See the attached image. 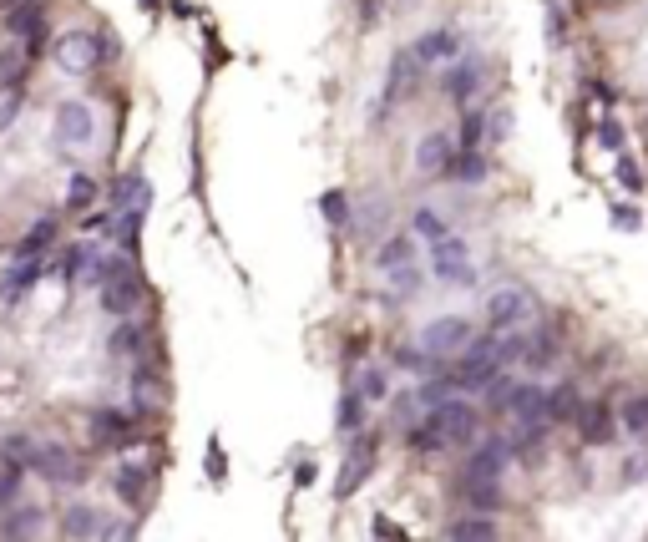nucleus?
I'll use <instances>...</instances> for the list:
<instances>
[{
    "mask_svg": "<svg viewBox=\"0 0 648 542\" xmlns=\"http://www.w3.org/2000/svg\"><path fill=\"white\" fill-rule=\"evenodd\" d=\"M532 315H537V304H532V294H527L522 284H502V289L486 294V325H492L497 335L522 330Z\"/></svg>",
    "mask_w": 648,
    "mask_h": 542,
    "instance_id": "nucleus-4",
    "label": "nucleus"
},
{
    "mask_svg": "<svg viewBox=\"0 0 648 542\" xmlns=\"http://www.w3.org/2000/svg\"><path fill=\"white\" fill-rule=\"evenodd\" d=\"M0 6H6V11H11V6H16V0H0Z\"/></svg>",
    "mask_w": 648,
    "mask_h": 542,
    "instance_id": "nucleus-45",
    "label": "nucleus"
},
{
    "mask_svg": "<svg viewBox=\"0 0 648 542\" xmlns=\"http://www.w3.org/2000/svg\"><path fill=\"white\" fill-rule=\"evenodd\" d=\"M400 259H416V239L400 234V239H390V244L380 249V269H385V264H400Z\"/></svg>",
    "mask_w": 648,
    "mask_h": 542,
    "instance_id": "nucleus-35",
    "label": "nucleus"
},
{
    "mask_svg": "<svg viewBox=\"0 0 648 542\" xmlns=\"http://www.w3.org/2000/svg\"><path fill=\"white\" fill-rule=\"evenodd\" d=\"M61 537H102V512L97 507H87V502H81V507H66V517H61Z\"/></svg>",
    "mask_w": 648,
    "mask_h": 542,
    "instance_id": "nucleus-17",
    "label": "nucleus"
},
{
    "mask_svg": "<svg viewBox=\"0 0 648 542\" xmlns=\"http://www.w3.org/2000/svg\"><path fill=\"white\" fill-rule=\"evenodd\" d=\"M623 426H628L633 436H648V396H638V401L623 406Z\"/></svg>",
    "mask_w": 648,
    "mask_h": 542,
    "instance_id": "nucleus-33",
    "label": "nucleus"
},
{
    "mask_svg": "<svg viewBox=\"0 0 648 542\" xmlns=\"http://www.w3.org/2000/svg\"><path fill=\"white\" fill-rule=\"evenodd\" d=\"M416 66H421V61H416V56H405V51H400V56L390 61V82H385V107H390V102H395L400 92H411V82H416Z\"/></svg>",
    "mask_w": 648,
    "mask_h": 542,
    "instance_id": "nucleus-21",
    "label": "nucleus"
},
{
    "mask_svg": "<svg viewBox=\"0 0 648 542\" xmlns=\"http://www.w3.org/2000/svg\"><path fill=\"white\" fill-rule=\"evenodd\" d=\"M385 274H390V289H395V294H416V289H421V269H416L411 259L385 264Z\"/></svg>",
    "mask_w": 648,
    "mask_h": 542,
    "instance_id": "nucleus-27",
    "label": "nucleus"
},
{
    "mask_svg": "<svg viewBox=\"0 0 648 542\" xmlns=\"http://www.w3.org/2000/svg\"><path fill=\"white\" fill-rule=\"evenodd\" d=\"M446 537H451V542H492V537H497V527H492V517H486V512H471V517L451 522V527H446Z\"/></svg>",
    "mask_w": 648,
    "mask_h": 542,
    "instance_id": "nucleus-19",
    "label": "nucleus"
},
{
    "mask_svg": "<svg viewBox=\"0 0 648 542\" xmlns=\"http://www.w3.org/2000/svg\"><path fill=\"white\" fill-rule=\"evenodd\" d=\"M360 421V396H345V411H340V426H355Z\"/></svg>",
    "mask_w": 648,
    "mask_h": 542,
    "instance_id": "nucleus-42",
    "label": "nucleus"
},
{
    "mask_svg": "<svg viewBox=\"0 0 648 542\" xmlns=\"http://www.w3.org/2000/svg\"><path fill=\"white\" fill-rule=\"evenodd\" d=\"M107 51H112V46H107L97 31H81V26H76V31H61V36H56V51H51V56H56V66H61L66 76H87Z\"/></svg>",
    "mask_w": 648,
    "mask_h": 542,
    "instance_id": "nucleus-3",
    "label": "nucleus"
},
{
    "mask_svg": "<svg viewBox=\"0 0 648 542\" xmlns=\"http://www.w3.org/2000/svg\"><path fill=\"white\" fill-rule=\"evenodd\" d=\"M421 66H441V61H456L461 56V36L456 31H426L421 41H416V51H411Z\"/></svg>",
    "mask_w": 648,
    "mask_h": 542,
    "instance_id": "nucleus-13",
    "label": "nucleus"
},
{
    "mask_svg": "<svg viewBox=\"0 0 648 542\" xmlns=\"http://www.w3.org/2000/svg\"><path fill=\"white\" fill-rule=\"evenodd\" d=\"M431 269H436V279H441V284H476L471 254H466V244H461V239H451V234L431 244Z\"/></svg>",
    "mask_w": 648,
    "mask_h": 542,
    "instance_id": "nucleus-8",
    "label": "nucleus"
},
{
    "mask_svg": "<svg viewBox=\"0 0 648 542\" xmlns=\"http://www.w3.org/2000/svg\"><path fill=\"white\" fill-rule=\"evenodd\" d=\"M360 401H385V375H380V370H365V380H360Z\"/></svg>",
    "mask_w": 648,
    "mask_h": 542,
    "instance_id": "nucleus-37",
    "label": "nucleus"
},
{
    "mask_svg": "<svg viewBox=\"0 0 648 542\" xmlns=\"http://www.w3.org/2000/svg\"><path fill=\"white\" fill-rule=\"evenodd\" d=\"M512 132V112L502 107V112H492V137H507Z\"/></svg>",
    "mask_w": 648,
    "mask_h": 542,
    "instance_id": "nucleus-41",
    "label": "nucleus"
},
{
    "mask_svg": "<svg viewBox=\"0 0 648 542\" xmlns=\"http://www.w3.org/2000/svg\"><path fill=\"white\" fill-rule=\"evenodd\" d=\"M36 532H41V512H31V507H21L0 522V537H36Z\"/></svg>",
    "mask_w": 648,
    "mask_h": 542,
    "instance_id": "nucleus-25",
    "label": "nucleus"
},
{
    "mask_svg": "<svg viewBox=\"0 0 648 542\" xmlns=\"http://www.w3.org/2000/svg\"><path fill=\"white\" fill-rule=\"evenodd\" d=\"M147 487H152V472H147V467H132V461H127V467H117V477H112V492H117L127 507H142V502H147Z\"/></svg>",
    "mask_w": 648,
    "mask_h": 542,
    "instance_id": "nucleus-15",
    "label": "nucleus"
},
{
    "mask_svg": "<svg viewBox=\"0 0 648 542\" xmlns=\"http://www.w3.org/2000/svg\"><path fill=\"white\" fill-rule=\"evenodd\" d=\"M451 163H456V142L446 132H426L416 142V173L421 178H441V173H451Z\"/></svg>",
    "mask_w": 648,
    "mask_h": 542,
    "instance_id": "nucleus-9",
    "label": "nucleus"
},
{
    "mask_svg": "<svg viewBox=\"0 0 648 542\" xmlns=\"http://www.w3.org/2000/svg\"><path fill=\"white\" fill-rule=\"evenodd\" d=\"M102 304L112 309V315L122 320V315H132L137 309V299H142V279H137V269L122 259V254H107V274H102Z\"/></svg>",
    "mask_w": 648,
    "mask_h": 542,
    "instance_id": "nucleus-5",
    "label": "nucleus"
},
{
    "mask_svg": "<svg viewBox=\"0 0 648 542\" xmlns=\"http://www.w3.org/2000/svg\"><path fill=\"white\" fill-rule=\"evenodd\" d=\"M481 127H486V122H481V112H471V117H466V127H461V137L476 147V142H481Z\"/></svg>",
    "mask_w": 648,
    "mask_h": 542,
    "instance_id": "nucleus-40",
    "label": "nucleus"
},
{
    "mask_svg": "<svg viewBox=\"0 0 648 542\" xmlns=\"http://www.w3.org/2000/svg\"><path fill=\"white\" fill-rule=\"evenodd\" d=\"M31 472H41V482H56V487H71L76 482V456L56 441L36 446V461H31Z\"/></svg>",
    "mask_w": 648,
    "mask_h": 542,
    "instance_id": "nucleus-11",
    "label": "nucleus"
},
{
    "mask_svg": "<svg viewBox=\"0 0 648 542\" xmlns=\"http://www.w3.org/2000/svg\"><path fill=\"white\" fill-rule=\"evenodd\" d=\"M51 137H56L61 152H81V147H92V137H97V117H92V107H87V102H61V107H56V122H51Z\"/></svg>",
    "mask_w": 648,
    "mask_h": 542,
    "instance_id": "nucleus-6",
    "label": "nucleus"
},
{
    "mask_svg": "<svg viewBox=\"0 0 648 542\" xmlns=\"http://www.w3.org/2000/svg\"><path fill=\"white\" fill-rule=\"evenodd\" d=\"M0 456H6L11 467H21V472H26L31 461H36V446H31V436H11L6 446H0Z\"/></svg>",
    "mask_w": 648,
    "mask_h": 542,
    "instance_id": "nucleus-31",
    "label": "nucleus"
},
{
    "mask_svg": "<svg viewBox=\"0 0 648 542\" xmlns=\"http://www.w3.org/2000/svg\"><path fill=\"white\" fill-rule=\"evenodd\" d=\"M92 431H97V441H112V436L127 431V416L122 411H102V416H92Z\"/></svg>",
    "mask_w": 648,
    "mask_h": 542,
    "instance_id": "nucleus-32",
    "label": "nucleus"
},
{
    "mask_svg": "<svg viewBox=\"0 0 648 542\" xmlns=\"http://www.w3.org/2000/svg\"><path fill=\"white\" fill-rule=\"evenodd\" d=\"M132 401H137V411H157V406H162V385L152 380V370H137V380H132Z\"/></svg>",
    "mask_w": 648,
    "mask_h": 542,
    "instance_id": "nucleus-24",
    "label": "nucleus"
},
{
    "mask_svg": "<svg viewBox=\"0 0 648 542\" xmlns=\"http://www.w3.org/2000/svg\"><path fill=\"white\" fill-rule=\"evenodd\" d=\"M471 340H476V335H471V320H461V315H441V320H431V325L421 330V350H426L431 360H451V355H461Z\"/></svg>",
    "mask_w": 648,
    "mask_h": 542,
    "instance_id": "nucleus-7",
    "label": "nucleus"
},
{
    "mask_svg": "<svg viewBox=\"0 0 648 542\" xmlns=\"http://www.w3.org/2000/svg\"><path fill=\"white\" fill-rule=\"evenodd\" d=\"M102 274H107V254H102L97 244H81L76 259H71V279H76V284H87V289H97Z\"/></svg>",
    "mask_w": 648,
    "mask_h": 542,
    "instance_id": "nucleus-16",
    "label": "nucleus"
},
{
    "mask_svg": "<svg viewBox=\"0 0 648 542\" xmlns=\"http://www.w3.org/2000/svg\"><path fill=\"white\" fill-rule=\"evenodd\" d=\"M107 350H112L117 360H142V355H147V330H142V325H137L132 315H122V325L112 330Z\"/></svg>",
    "mask_w": 648,
    "mask_h": 542,
    "instance_id": "nucleus-14",
    "label": "nucleus"
},
{
    "mask_svg": "<svg viewBox=\"0 0 648 542\" xmlns=\"http://www.w3.org/2000/svg\"><path fill=\"white\" fill-rule=\"evenodd\" d=\"M441 87H446V97H456V102H466V97H471V92L481 87V66H476V61H461V66H451Z\"/></svg>",
    "mask_w": 648,
    "mask_h": 542,
    "instance_id": "nucleus-20",
    "label": "nucleus"
},
{
    "mask_svg": "<svg viewBox=\"0 0 648 542\" xmlns=\"http://www.w3.org/2000/svg\"><path fill=\"white\" fill-rule=\"evenodd\" d=\"M618 183H623V188H633V193L643 188V173H638V163H633V158H618Z\"/></svg>",
    "mask_w": 648,
    "mask_h": 542,
    "instance_id": "nucleus-38",
    "label": "nucleus"
},
{
    "mask_svg": "<svg viewBox=\"0 0 648 542\" xmlns=\"http://www.w3.org/2000/svg\"><path fill=\"white\" fill-rule=\"evenodd\" d=\"M51 239H56V218H41V223H31V234L21 239L16 259H41V254L51 249Z\"/></svg>",
    "mask_w": 648,
    "mask_h": 542,
    "instance_id": "nucleus-22",
    "label": "nucleus"
},
{
    "mask_svg": "<svg viewBox=\"0 0 648 542\" xmlns=\"http://www.w3.org/2000/svg\"><path fill=\"white\" fill-rule=\"evenodd\" d=\"M598 137H603V147H618V142H623V132H618V122H603V132H598Z\"/></svg>",
    "mask_w": 648,
    "mask_h": 542,
    "instance_id": "nucleus-43",
    "label": "nucleus"
},
{
    "mask_svg": "<svg viewBox=\"0 0 648 542\" xmlns=\"http://www.w3.org/2000/svg\"><path fill=\"white\" fill-rule=\"evenodd\" d=\"M16 497H21V467L6 461V467H0V507H11Z\"/></svg>",
    "mask_w": 648,
    "mask_h": 542,
    "instance_id": "nucleus-36",
    "label": "nucleus"
},
{
    "mask_svg": "<svg viewBox=\"0 0 648 542\" xmlns=\"http://www.w3.org/2000/svg\"><path fill=\"white\" fill-rule=\"evenodd\" d=\"M476 436V411L466 401H436L421 426H411V446L441 451V446H466Z\"/></svg>",
    "mask_w": 648,
    "mask_h": 542,
    "instance_id": "nucleus-1",
    "label": "nucleus"
},
{
    "mask_svg": "<svg viewBox=\"0 0 648 542\" xmlns=\"http://www.w3.org/2000/svg\"><path fill=\"white\" fill-rule=\"evenodd\" d=\"M583 406H578V391L573 385H557V391L547 396V421H573Z\"/></svg>",
    "mask_w": 648,
    "mask_h": 542,
    "instance_id": "nucleus-23",
    "label": "nucleus"
},
{
    "mask_svg": "<svg viewBox=\"0 0 648 542\" xmlns=\"http://www.w3.org/2000/svg\"><path fill=\"white\" fill-rule=\"evenodd\" d=\"M324 213H330L335 223H345V193H324Z\"/></svg>",
    "mask_w": 648,
    "mask_h": 542,
    "instance_id": "nucleus-39",
    "label": "nucleus"
},
{
    "mask_svg": "<svg viewBox=\"0 0 648 542\" xmlns=\"http://www.w3.org/2000/svg\"><path fill=\"white\" fill-rule=\"evenodd\" d=\"M92 203H97V183L87 173H76L71 188H66V208H92Z\"/></svg>",
    "mask_w": 648,
    "mask_h": 542,
    "instance_id": "nucleus-30",
    "label": "nucleus"
},
{
    "mask_svg": "<svg viewBox=\"0 0 648 542\" xmlns=\"http://www.w3.org/2000/svg\"><path fill=\"white\" fill-rule=\"evenodd\" d=\"M502 411H512L522 426H542L547 421V396L537 391V385H512V396H507Z\"/></svg>",
    "mask_w": 648,
    "mask_h": 542,
    "instance_id": "nucleus-12",
    "label": "nucleus"
},
{
    "mask_svg": "<svg viewBox=\"0 0 648 542\" xmlns=\"http://www.w3.org/2000/svg\"><path fill=\"white\" fill-rule=\"evenodd\" d=\"M507 441H481L476 451H471V461H466V487H481V482H497L502 477V467H507Z\"/></svg>",
    "mask_w": 648,
    "mask_h": 542,
    "instance_id": "nucleus-10",
    "label": "nucleus"
},
{
    "mask_svg": "<svg viewBox=\"0 0 648 542\" xmlns=\"http://www.w3.org/2000/svg\"><path fill=\"white\" fill-rule=\"evenodd\" d=\"M578 416H583V436H588L593 446H608V436H613L608 411H603V406H593V411H578Z\"/></svg>",
    "mask_w": 648,
    "mask_h": 542,
    "instance_id": "nucleus-29",
    "label": "nucleus"
},
{
    "mask_svg": "<svg viewBox=\"0 0 648 542\" xmlns=\"http://www.w3.org/2000/svg\"><path fill=\"white\" fill-rule=\"evenodd\" d=\"M512 355H522V340H502V335H492V340H471V345L461 350V365H456L451 380L466 385V391H481V385L497 380L502 360H512Z\"/></svg>",
    "mask_w": 648,
    "mask_h": 542,
    "instance_id": "nucleus-2",
    "label": "nucleus"
},
{
    "mask_svg": "<svg viewBox=\"0 0 648 542\" xmlns=\"http://www.w3.org/2000/svg\"><path fill=\"white\" fill-rule=\"evenodd\" d=\"M41 274V259H21L11 274H6V299H21L26 289H31V279Z\"/></svg>",
    "mask_w": 648,
    "mask_h": 542,
    "instance_id": "nucleus-28",
    "label": "nucleus"
},
{
    "mask_svg": "<svg viewBox=\"0 0 648 542\" xmlns=\"http://www.w3.org/2000/svg\"><path fill=\"white\" fill-rule=\"evenodd\" d=\"M456 168V178H466V183H481L486 178V158L481 152H461V163H451Z\"/></svg>",
    "mask_w": 648,
    "mask_h": 542,
    "instance_id": "nucleus-34",
    "label": "nucleus"
},
{
    "mask_svg": "<svg viewBox=\"0 0 648 542\" xmlns=\"http://www.w3.org/2000/svg\"><path fill=\"white\" fill-rule=\"evenodd\" d=\"M370 461H375V441L365 436V446H355V451H350V461H345V472H340V497H350V492L360 487V477L370 472Z\"/></svg>",
    "mask_w": 648,
    "mask_h": 542,
    "instance_id": "nucleus-18",
    "label": "nucleus"
},
{
    "mask_svg": "<svg viewBox=\"0 0 648 542\" xmlns=\"http://www.w3.org/2000/svg\"><path fill=\"white\" fill-rule=\"evenodd\" d=\"M613 223H618V228H638V213H633V208H618Z\"/></svg>",
    "mask_w": 648,
    "mask_h": 542,
    "instance_id": "nucleus-44",
    "label": "nucleus"
},
{
    "mask_svg": "<svg viewBox=\"0 0 648 542\" xmlns=\"http://www.w3.org/2000/svg\"><path fill=\"white\" fill-rule=\"evenodd\" d=\"M411 234H416V239H426V244H436V239H446V223H441V213H436V208H416V218H411Z\"/></svg>",
    "mask_w": 648,
    "mask_h": 542,
    "instance_id": "nucleus-26",
    "label": "nucleus"
}]
</instances>
